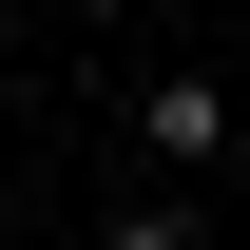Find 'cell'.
Returning <instances> with one entry per match:
<instances>
[{
    "mask_svg": "<svg viewBox=\"0 0 250 250\" xmlns=\"http://www.w3.org/2000/svg\"><path fill=\"white\" fill-rule=\"evenodd\" d=\"M135 135H154V173H212V154H231V77H154Z\"/></svg>",
    "mask_w": 250,
    "mask_h": 250,
    "instance_id": "1",
    "label": "cell"
},
{
    "mask_svg": "<svg viewBox=\"0 0 250 250\" xmlns=\"http://www.w3.org/2000/svg\"><path fill=\"white\" fill-rule=\"evenodd\" d=\"M116 250H192V212H135V231H116Z\"/></svg>",
    "mask_w": 250,
    "mask_h": 250,
    "instance_id": "2",
    "label": "cell"
}]
</instances>
